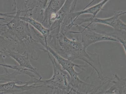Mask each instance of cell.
Masks as SVG:
<instances>
[{
  "label": "cell",
  "instance_id": "cell-1",
  "mask_svg": "<svg viewBox=\"0 0 126 94\" xmlns=\"http://www.w3.org/2000/svg\"><path fill=\"white\" fill-rule=\"evenodd\" d=\"M49 46L58 54L71 61L78 59L86 63L93 68L98 77L103 74L99 58H95V54L88 53L84 50L81 41L77 39H70L60 33L58 38L49 42Z\"/></svg>",
  "mask_w": 126,
  "mask_h": 94
},
{
  "label": "cell",
  "instance_id": "cell-2",
  "mask_svg": "<svg viewBox=\"0 0 126 94\" xmlns=\"http://www.w3.org/2000/svg\"><path fill=\"white\" fill-rule=\"evenodd\" d=\"M19 16L15 13L10 21L1 24L0 35L17 42L29 54H35L40 50L42 45L33 36L30 25Z\"/></svg>",
  "mask_w": 126,
  "mask_h": 94
},
{
  "label": "cell",
  "instance_id": "cell-3",
  "mask_svg": "<svg viewBox=\"0 0 126 94\" xmlns=\"http://www.w3.org/2000/svg\"><path fill=\"white\" fill-rule=\"evenodd\" d=\"M48 56L52 63L53 74L49 79L42 80L36 79V81L42 83L45 88L55 89H60L68 91L72 89L71 85L70 76L66 71L62 68L61 66L56 61L52 55L47 51Z\"/></svg>",
  "mask_w": 126,
  "mask_h": 94
},
{
  "label": "cell",
  "instance_id": "cell-4",
  "mask_svg": "<svg viewBox=\"0 0 126 94\" xmlns=\"http://www.w3.org/2000/svg\"><path fill=\"white\" fill-rule=\"evenodd\" d=\"M47 50L54 58L63 70L67 72L70 76L71 85L72 88L80 91L87 87L88 83L79 78L80 73H78L74 69V67H77L80 69L84 70L86 67V65L78 64L66 59L58 54L49 46L47 47Z\"/></svg>",
  "mask_w": 126,
  "mask_h": 94
},
{
  "label": "cell",
  "instance_id": "cell-5",
  "mask_svg": "<svg viewBox=\"0 0 126 94\" xmlns=\"http://www.w3.org/2000/svg\"><path fill=\"white\" fill-rule=\"evenodd\" d=\"M77 26L79 27V30L78 31H70L69 32L74 34H81V42L85 50H87V48L89 46L97 42L105 41L118 42L116 39L110 35L94 31L89 26Z\"/></svg>",
  "mask_w": 126,
  "mask_h": 94
},
{
  "label": "cell",
  "instance_id": "cell-6",
  "mask_svg": "<svg viewBox=\"0 0 126 94\" xmlns=\"http://www.w3.org/2000/svg\"><path fill=\"white\" fill-rule=\"evenodd\" d=\"M19 81H9L0 84V94H18L45 88L42 83L34 82L30 83L28 81H21L20 84H23L19 85Z\"/></svg>",
  "mask_w": 126,
  "mask_h": 94
},
{
  "label": "cell",
  "instance_id": "cell-7",
  "mask_svg": "<svg viewBox=\"0 0 126 94\" xmlns=\"http://www.w3.org/2000/svg\"><path fill=\"white\" fill-rule=\"evenodd\" d=\"M126 14V11H119L117 12L114 15L110 17L100 19L97 18H87L79 20L78 24L81 25L82 24L90 22L87 26H89L93 23L107 25L119 31L126 32V24L120 19V16Z\"/></svg>",
  "mask_w": 126,
  "mask_h": 94
},
{
  "label": "cell",
  "instance_id": "cell-8",
  "mask_svg": "<svg viewBox=\"0 0 126 94\" xmlns=\"http://www.w3.org/2000/svg\"><path fill=\"white\" fill-rule=\"evenodd\" d=\"M109 1L108 0H105L87 9H84L81 11L69 13L63 20V25L67 26V28L70 29L72 27L73 24L77 20L80 16L84 14H91L93 16L92 18L95 17L98 13Z\"/></svg>",
  "mask_w": 126,
  "mask_h": 94
},
{
  "label": "cell",
  "instance_id": "cell-9",
  "mask_svg": "<svg viewBox=\"0 0 126 94\" xmlns=\"http://www.w3.org/2000/svg\"><path fill=\"white\" fill-rule=\"evenodd\" d=\"M8 57H11L19 64V66L28 69L32 70L36 72H39L36 68L32 65L29 58L28 53L22 54L11 51L8 54Z\"/></svg>",
  "mask_w": 126,
  "mask_h": 94
},
{
  "label": "cell",
  "instance_id": "cell-10",
  "mask_svg": "<svg viewBox=\"0 0 126 94\" xmlns=\"http://www.w3.org/2000/svg\"><path fill=\"white\" fill-rule=\"evenodd\" d=\"M19 19L28 23L40 33L45 39L46 42L47 43V38L49 35L50 29L46 28L42 25L41 23L29 17L19 16Z\"/></svg>",
  "mask_w": 126,
  "mask_h": 94
},
{
  "label": "cell",
  "instance_id": "cell-11",
  "mask_svg": "<svg viewBox=\"0 0 126 94\" xmlns=\"http://www.w3.org/2000/svg\"><path fill=\"white\" fill-rule=\"evenodd\" d=\"M49 1L44 11L43 19L47 17L52 13L58 12L66 1V0H52Z\"/></svg>",
  "mask_w": 126,
  "mask_h": 94
},
{
  "label": "cell",
  "instance_id": "cell-12",
  "mask_svg": "<svg viewBox=\"0 0 126 94\" xmlns=\"http://www.w3.org/2000/svg\"><path fill=\"white\" fill-rule=\"evenodd\" d=\"M111 83H115L117 87L118 94H126V78L120 77L117 74H114L111 78Z\"/></svg>",
  "mask_w": 126,
  "mask_h": 94
},
{
  "label": "cell",
  "instance_id": "cell-13",
  "mask_svg": "<svg viewBox=\"0 0 126 94\" xmlns=\"http://www.w3.org/2000/svg\"><path fill=\"white\" fill-rule=\"evenodd\" d=\"M19 72L15 71L12 73L9 72H4L2 74H0V81H4L8 82L9 81H16L17 76L21 75Z\"/></svg>",
  "mask_w": 126,
  "mask_h": 94
},
{
  "label": "cell",
  "instance_id": "cell-14",
  "mask_svg": "<svg viewBox=\"0 0 126 94\" xmlns=\"http://www.w3.org/2000/svg\"><path fill=\"white\" fill-rule=\"evenodd\" d=\"M106 90L104 91L102 94H118L117 87L115 83Z\"/></svg>",
  "mask_w": 126,
  "mask_h": 94
},
{
  "label": "cell",
  "instance_id": "cell-15",
  "mask_svg": "<svg viewBox=\"0 0 126 94\" xmlns=\"http://www.w3.org/2000/svg\"><path fill=\"white\" fill-rule=\"evenodd\" d=\"M57 94H82L81 93L74 91V90H70L69 91L59 90L58 89L56 91Z\"/></svg>",
  "mask_w": 126,
  "mask_h": 94
},
{
  "label": "cell",
  "instance_id": "cell-16",
  "mask_svg": "<svg viewBox=\"0 0 126 94\" xmlns=\"http://www.w3.org/2000/svg\"><path fill=\"white\" fill-rule=\"evenodd\" d=\"M6 13H0V21L6 23L10 21L11 19H12L6 18Z\"/></svg>",
  "mask_w": 126,
  "mask_h": 94
},
{
  "label": "cell",
  "instance_id": "cell-17",
  "mask_svg": "<svg viewBox=\"0 0 126 94\" xmlns=\"http://www.w3.org/2000/svg\"><path fill=\"white\" fill-rule=\"evenodd\" d=\"M56 90L55 89H49L46 91L45 93L44 94H56Z\"/></svg>",
  "mask_w": 126,
  "mask_h": 94
}]
</instances>
